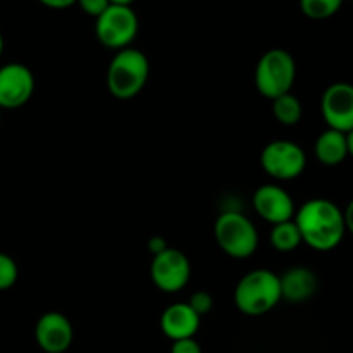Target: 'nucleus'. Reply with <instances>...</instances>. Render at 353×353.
Returning <instances> with one entry per match:
<instances>
[{"instance_id": "a211bd4d", "label": "nucleus", "mask_w": 353, "mask_h": 353, "mask_svg": "<svg viewBox=\"0 0 353 353\" xmlns=\"http://www.w3.org/2000/svg\"><path fill=\"white\" fill-rule=\"evenodd\" d=\"M343 6V0H300V9L310 19H327Z\"/></svg>"}, {"instance_id": "7ed1b4c3", "label": "nucleus", "mask_w": 353, "mask_h": 353, "mask_svg": "<svg viewBox=\"0 0 353 353\" xmlns=\"http://www.w3.org/2000/svg\"><path fill=\"white\" fill-rule=\"evenodd\" d=\"M150 64L143 52L123 48L117 52L107 68V88L116 99H134L147 85Z\"/></svg>"}, {"instance_id": "6ab92c4d", "label": "nucleus", "mask_w": 353, "mask_h": 353, "mask_svg": "<svg viewBox=\"0 0 353 353\" xmlns=\"http://www.w3.org/2000/svg\"><path fill=\"white\" fill-rule=\"evenodd\" d=\"M17 265L10 255L0 252V292L10 290L17 281Z\"/></svg>"}, {"instance_id": "9b49d317", "label": "nucleus", "mask_w": 353, "mask_h": 353, "mask_svg": "<svg viewBox=\"0 0 353 353\" xmlns=\"http://www.w3.org/2000/svg\"><path fill=\"white\" fill-rule=\"evenodd\" d=\"M254 209L264 221L272 226L279 223H286L295 217V203L290 193L278 185H262L255 190Z\"/></svg>"}, {"instance_id": "4468645a", "label": "nucleus", "mask_w": 353, "mask_h": 353, "mask_svg": "<svg viewBox=\"0 0 353 353\" xmlns=\"http://www.w3.org/2000/svg\"><path fill=\"white\" fill-rule=\"evenodd\" d=\"M281 299L292 303L309 300L317 292V276L307 268H292L279 276Z\"/></svg>"}, {"instance_id": "5701e85b", "label": "nucleus", "mask_w": 353, "mask_h": 353, "mask_svg": "<svg viewBox=\"0 0 353 353\" xmlns=\"http://www.w3.org/2000/svg\"><path fill=\"white\" fill-rule=\"evenodd\" d=\"M147 247H148V250H150V254L154 255V257H155V255L162 254L165 248H169L168 243H165V240L162 236H152L150 240H148Z\"/></svg>"}, {"instance_id": "9d476101", "label": "nucleus", "mask_w": 353, "mask_h": 353, "mask_svg": "<svg viewBox=\"0 0 353 353\" xmlns=\"http://www.w3.org/2000/svg\"><path fill=\"white\" fill-rule=\"evenodd\" d=\"M34 76L24 64L10 62L0 68V109H17L31 99Z\"/></svg>"}, {"instance_id": "2eb2a0df", "label": "nucleus", "mask_w": 353, "mask_h": 353, "mask_svg": "<svg viewBox=\"0 0 353 353\" xmlns=\"http://www.w3.org/2000/svg\"><path fill=\"white\" fill-rule=\"evenodd\" d=\"M314 152H316V157L321 164L327 165V168L340 165L348 157L347 134L327 128L317 137Z\"/></svg>"}, {"instance_id": "393cba45", "label": "nucleus", "mask_w": 353, "mask_h": 353, "mask_svg": "<svg viewBox=\"0 0 353 353\" xmlns=\"http://www.w3.org/2000/svg\"><path fill=\"white\" fill-rule=\"evenodd\" d=\"M343 217H345V226H347V231H350L353 234V199L347 205V209H345Z\"/></svg>"}, {"instance_id": "f8f14e48", "label": "nucleus", "mask_w": 353, "mask_h": 353, "mask_svg": "<svg viewBox=\"0 0 353 353\" xmlns=\"http://www.w3.org/2000/svg\"><path fill=\"white\" fill-rule=\"evenodd\" d=\"M71 321L61 312H47L34 326V340L45 353H64L72 343Z\"/></svg>"}, {"instance_id": "423d86ee", "label": "nucleus", "mask_w": 353, "mask_h": 353, "mask_svg": "<svg viewBox=\"0 0 353 353\" xmlns=\"http://www.w3.org/2000/svg\"><path fill=\"white\" fill-rule=\"evenodd\" d=\"M95 33L100 43L107 48L123 50L138 33V16L131 7L110 3L95 23Z\"/></svg>"}, {"instance_id": "c85d7f7f", "label": "nucleus", "mask_w": 353, "mask_h": 353, "mask_svg": "<svg viewBox=\"0 0 353 353\" xmlns=\"http://www.w3.org/2000/svg\"><path fill=\"white\" fill-rule=\"evenodd\" d=\"M0 121H2V109H0Z\"/></svg>"}, {"instance_id": "ddd939ff", "label": "nucleus", "mask_w": 353, "mask_h": 353, "mask_svg": "<svg viewBox=\"0 0 353 353\" xmlns=\"http://www.w3.org/2000/svg\"><path fill=\"white\" fill-rule=\"evenodd\" d=\"M200 319L188 303H172L162 312L161 330L171 341L193 338L200 327Z\"/></svg>"}, {"instance_id": "cd10ccee", "label": "nucleus", "mask_w": 353, "mask_h": 353, "mask_svg": "<svg viewBox=\"0 0 353 353\" xmlns=\"http://www.w3.org/2000/svg\"><path fill=\"white\" fill-rule=\"evenodd\" d=\"M2 50H3V38L2 34H0V54H2Z\"/></svg>"}, {"instance_id": "f257e3e1", "label": "nucleus", "mask_w": 353, "mask_h": 353, "mask_svg": "<svg viewBox=\"0 0 353 353\" xmlns=\"http://www.w3.org/2000/svg\"><path fill=\"white\" fill-rule=\"evenodd\" d=\"M293 221L302 234V243L317 252L336 248L347 233L343 210L326 199H312L295 212Z\"/></svg>"}, {"instance_id": "f03ea898", "label": "nucleus", "mask_w": 353, "mask_h": 353, "mask_svg": "<svg viewBox=\"0 0 353 353\" xmlns=\"http://www.w3.org/2000/svg\"><path fill=\"white\" fill-rule=\"evenodd\" d=\"M281 300L279 276L268 269L247 272L234 288V303L245 316H264Z\"/></svg>"}, {"instance_id": "20e7f679", "label": "nucleus", "mask_w": 353, "mask_h": 353, "mask_svg": "<svg viewBox=\"0 0 353 353\" xmlns=\"http://www.w3.org/2000/svg\"><path fill=\"white\" fill-rule=\"evenodd\" d=\"M296 76V64L292 54L283 48L268 50L255 68V86L265 99L274 100L290 93Z\"/></svg>"}, {"instance_id": "0eeeda50", "label": "nucleus", "mask_w": 353, "mask_h": 353, "mask_svg": "<svg viewBox=\"0 0 353 353\" xmlns=\"http://www.w3.org/2000/svg\"><path fill=\"white\" fill-rule=\"evenodd\" d=\"M262 169L279 181L295 179L305 171L307 155L300 145L288 140H274L261 154Z\"/></svg>"}, {"instance_id": "6e6552de", "label": "nucleus", "mask_w": 353, "mask_h": 353, "mask_svg": "<svg viewBox=\"0 0 353 353\" xmlns=\"http://www.w3.org/2000/svg\"><path fill=\"white\" fill-rule=\"evenodd\" d=\"M190 274H192V265L188 257L176 248H165L152 261V281L164 293L181 292L188 285Z\"/></svg>"}, {"instance_id": "c756f323", "label": "nucleus", "mask_w": 353, "mask_h": 353, "mask_svg": "<svg viewBox=\"0 0 353 353\" xmlns=\"http://www.w3.org/2000/svg\"><path fill=\"white\" fill-rule=\"evenodd\" d=\"M352 2H353V0H352Z\"/></svg>"}, {"instance_id": "412c9836", "label": "nucleus", "mask_w": 353, "mask_h": 353, "mask_svg": "<svg viewBox=\"0 0 353 353\" xmlns=\"http://www.w3.org/2000/svg\"><path fill=\"white\" fill-rule=\"evenodd\" d=\"M78 3L92 17H99L110 6L109 0H78Z\"/></svg>"}, {"instance_id": "a878e982", "label": "nucleus", "mask_w": 353, "mask_h": 353, "mask_svg": "<svg viewBox=\"0 0 353 353\" xmlns=\"http://www.w3.org/2000/svg\"><path fill=\"white\" fill-rule=\"evenodd\" d=\"M347 143H348V155L353 157V130L350 133H347Z\"/></svg>"}, {"instance_id": "f3484780", "label": "nucleus", "mask_w": 353, "mask_h": 353, "mask_svg": "<svg viewBox=\"0 0 353 353\" xmlns=\"http://www.w3.org/2000/svg\"><path fill=\"white\" fill-rule=\"evenodd\" d=\"M272 114L283 126H295L302 119V102L295 95H292V92L285 93L272 100Z\"/></svg>"}, {"instance_id": "bb28decb", "label": "nucleus", "mask_w": 353, "mask_h": 353, "mask_svg": "<svg viewBox=\"0 0 353 353\" xmlns=\"http://www.w3.org/2000/svg\"><path fill=\"white\" fill-rule=\"evenodd\" d=\"M110 3H112V6H128V7H131V3L134 2V0H109Z\"/></svg>"}, {"instance_id": "b1692460", "label": "nucleus", "mask_w": 353, "mask_h": 353, "mask_svg": "<svg viewBox=\"0 0 353 353\" xmlns=\"http://www.w3.org/2000/svg\"><path fill=\"white\" fill-rule=\"evenodd\" d=\"M38 2L50 7V9H65V7H71L72 3H76L78 0H38Z\"/></svg>"}, {"instance_id": "aec40b11", "label": "nucleus", "mask_w": 353, "mask_h": 353, "mask_svg": "<svg viewBox=\"0 0 353 353\" xmlns=\"http://www.w3.org/2000/svg\"><path fill=\"white\" fill-rule=\"evenodd\" d=\"M190 307H192L193 312L196 314V316H205V314H209L210 310H212V305H214V299L212 295H210L209 292H195L192 296H190L188 302Z\"/></svg>"}, {"instance_id": "4be33fe9", "label": "nucleus", "mask_w": 353, "mask_h": 353, "mask_svg": "<svg viewBox=\"0 0 353 353\" xmlns=\"http://www.w3.org/2000/svg\"><path fill=\"white\" fill-rule=\"evenodd\" d=\"M171 353H202V347L195 341V338L172 341Z\"/></svg>"}, {"instance_id": "dca6fc26", "label": "nucleus", "mask_w": 353, "mask_h": 353, "mask_svg": "<svg viewBox=\"0 0 353 353\" xmlns=\"http://www.w3.org/2000/svg\"><path fill=\"white\" fill-rule=\"evenodd\" d=\"M271 245L278 252H293L302 243V234L295 221H286V223L274 224L271 230Z\"/></svg>"}, {"instance_id": "1a4fd4ad", "label": "nucleus", "mask_w": 353, "mask_h": 353, "mask_svg": "<svg viewBox=\"0 0 353 353\" xmlns=\"http://www.w3.org/2000/svg\"><path fill=\"white\" fill-rule=\"evenodd\" d=\"M321 114L330 130L350 133L353 130V85L333 83L321 99Z\"/></svg>"}, {"instance_id": "39448f33", "label": "nucleus", "mask_w": 353, "mask_h": 353, "mask_svg": "<svg viewBox=\"0 0 353 353\" xmlns=\"http://www.w3.org/2000/svg\"><path fill=\"white\" fill-rule=\"evenodd\" d=\"M214 236L224 254L234 259H247L257 250L259 234L254 223L243 214L228 210L216 219Z\"/></svg>"}]
</instances>
